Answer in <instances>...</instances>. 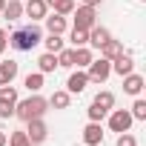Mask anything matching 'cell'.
<instances>
[{
    "label": "cell",
    "mask_w": 146,
    "mask_h": 146,
    "mask_svg": "<svg viewBox=\"0 0 146 146\" xmlns=\"http://www.w3.org/2000/svg\"><path fill=\"white\" fill-rule=\"evenodd\" d=\"M46 112H49V100L37 92H32L26 100H17V106H15V117H20L23 123L35 120V117H43Z\"/></svg>",
    "instance_id": "obj_1"
},
{
    "label": "cell",
    "mask_w": 146,
    "mask_h": 146,
    "mask_svg": "<svg viewBox=\"0 0 146 146\" xmlns=\"http://www.w3.org/2000/svg\"><path fill=\"white\" fill-rule=\"evenodd\" d=\"M40 40H43V32H40L35 23H32V26H23V29H15V32L9 35V46L17 49V52H32Z\"/></svg>",
    "instance_id": "obj_2"
},
{
    "label": "cell",
    "mask_w": 146,
    "mask_h": 146,
    "mask_svg": "<svg viewBox=\"0 0 146 146\" xmlns=\"http://www.w3.org/2000/svg\"><path fill=\"white\" fill-rule=\"evenodd\" d=\"M86 75H89V83H106L109 75H112V60H106V57L92 60L86 66Z\"/></svg>",
    "instance_id": "obj_3"
},
{
    "label": "cell",
    "mask_w": 146,
    "mask_h": 146,
    "mask_svg": "<svg viewBox=\"0 0 146 146\" xmlns=\"http://www.w3.org/2000/svg\"><path fill=\"white\" fill-rule=\"evenodd\" d=\"M15 106H17V89L9 86H0V117H15Z\"/></svg>",
    "instance_id": "obj_4"
},
{
    "label": "cell",
    "mask_w": 146,
    "mask_h": 146,
    "mask_svg": "<svg viewBox=\"0 0 146 146\" xmlns=\"http://www.w3.org/2000/svg\"><path fill=\"white\" fill-rule=\"evenodd\" d=\"M75 29H92V26H98V12H95V6H75Z\"/></svg>",
    "instance_id": "obj_5"
},
{
    "label": "cell",
    "mask_w": 146,
    "mask_h": 146,
    "mask_svg": "<svg viewBox=\"0 0 146 146\" xmlns=\"http://www.w3.org/2000/svg\"><path fill=\"white\" fill-rule=\"evenodd\" d=\"M132 123H135V117L129 115V109H112L109 112V129L112 132H129L132 129Z\"/></svg>",
    "instance_id": "obj_6"
},
{
    "label": "cell",
    "mask_w": 146,
    "mask_h": 146,
    "mask_svg": "<svg viewBox=\"0 0 146 146\" xmlns=\"http://www.w3.org/2000/svg\"><path fill=\"white\" fill-rule=\"evenodd\" d=\"M26 135H29L32 146L43 143V140L49 137V126H46V120H43V117H35V120H26Z\"/></svg>",
    "instance_id": "obj_7"
},
{
    "label": "cell",
    "mask_w": 146,
    "mask_h": 146,
    "mask_svg": "<svg viewBox=\"0 0 146 146\" xmlns=\"http://www.w3.org/2000/svg\"><path fill=\"white\" fill-rule=\"evenodd\" d=\"M86 86H89V75H86L83 69L72 72V75H69V80H66V92H69V95H80Z\"/></svg>",
    "instance_id": "obj_8"
},
{
    "label": "cell",
    "mask_w": 146,
    "mask_h": 146,
    "mask_svg": "<svg viewBox=\"0 0 146 146\" xmlns=\"http://www.w3.org/2000/svg\"><path fill=\"white\" fill-rule=\"evenodd\" d=\"M23 15L32 17V23H35V20H43V17L49 15L46 0H26V3H23Z\"/></svg>",
    "instance_id": "obj_9"
},
{
    "label": "cell",
    "mask_w": 146,
    "mask_h": 146,
    "mask_svg": "<svg viewBox=\"0 0 146 146\" xmlns=\"http://www.w3.org/2000/svg\"><path fill=\"white\" fill-rule=\"evenodd\" d=\"M112 72H115V75H129V72H135V57L129 54V52H120L115 60H112Z\"/></svg>",
    "instance_id": "obj_10"
},
{
    "label": "cell",
    "mask_w": 146,
    "mask_h": 146,
    "mask_svg": "<svg viewBox=\"0 0 146 146\" xmlns=\"http://www.w3.org/2000/svg\"><path fill=\"white\" fill-rule=\"evenodd\" d=\"M143 75H137V72H129V75H123V92L126 95H132V98H137L140 92H143Z\"/></svg>",
    "instance_id": "obj_11"
},
{
    "label": "cell",
    "mask_w": 146,
    "mask_h": 146,
    "mask_svg": "<svg viewBox=\"0 0 146 146\" xmlns=\"http://www.w3.org/2000/svg\"><path fill=\"white\" fill-rule=\"evenodd\" d=\"M83 143L86 146H100L103 143V126L95 123V120H89L86 129H83Z\"/></svg>",
    "instance_id": "obj_12"
},
{
    "label": "cell",
    "mask_w": 146,
    "mask_h": 146,
    "mask_svg": "<svg viewBox=\"0 0 146 146\" xmlns=\"http://www.w3.org/2000/svg\"><path fill=\"white\" fill-rule=\"evenodd\" d=\"M17 72H20V63H17V60H3V63H0V86L15 83Z\"/></svg>",
    "instance_id": "obj_13"
},
{
    "label": "cell",
    "mask_w": 146,
    "mask_h": 146,
    "mask_svg": "<svg viewBox=\"0 0 146 146\" xmlns=\"http://www.w3.org/2000/svg\"><path fill=\"white\" fill-rule=\"evenodd\" d=\"M3 15L9 23H17L20 17H23V0H6V6H3Z\"/></svg>",
    "instance_id": "obj_14"
},
{
    "label": "cell",
    "mask_w": 146,
    "mask_h": 146,
    "mask_svg": "<svg viewBox=\"0 0 146 146\" xmlns=\"http://www.w3.org/2000/svg\"><path fill=\"white\" fill-rule=\"evenodd\" d=\"M43 20H46V32L49 35H63L66 32V15H57L54 12V15H46Z\"/></svg>",
    "instance_id": "obj_15"
},
{
    "label": "cell",
    "mask_w": 146,
    "mask_h": 146,
    "mask_svg": "<svg viewBox=\"0 0 146 146\" xmlns=\"http://www.w3.org/2000/svg\"><path fill=\"white\" fill-rule=\"evenodd\" d=\"M109 37H112V32H109L106 26H92V29H89V46H92V49H100Z\"/></svg>",
    "instance_id": "obj_16"
},
{
    "label": "cell",
    "mask_w": 146,
    "mask_h": 146,
    "mask_svg": "<svg viewBox=\"0 0 146 146\" xmlns=\"http://www.w3.org/2000/svg\"><path fill=\"white\" fill-rule=\"evenodd\" d=\"M120 52H123V43H120V40H115V37H109V40L100 46V57H106V60H115Z\"/></svg>",
    "instance_id": "obj_17"
},
{
    "label": "cell",
    "mask_w": 146,
    "mask_h": 146,
    "mask_svg": "<svg viewBox=\"0 0 146 146\" xmlns=\"http://www.w3.org/2000/svg\"><path fill=\"white\" fill-rule=\"evenodd\" d=\"M92 60H95V54H92L89 46H78V49H75V66H78V69H86Z\"/></svg>",
    "instance_id": "obj_18"
},
{
    "label": "cell",
    "mask_w": 146,
    "mask_h": 146,
    "mask_svg": "<svg viewBox=\"0 0 146 146\" xmlns=\"http://www.w3.org/2000/svg\"><path fill=\"white\" fill-rule=\"evenodd\" d=\"M69 103H72V95H69L66 89H57V92H52V98H49V106H54V109H69Z\"/></svg>",
    "instance_id": "obj_19"
},
{
    "label": "cell",
    "mask_w": 146,
    "mask_h": 146,
    "mask_svg": "<svg viewBox=\"0 0 146 146\" xmlns=\"http://www.w3.org/2000/svg\"><path fill=\"white\" fill-rule=\"evenodd\" d=\"M43 78H46L43 72H29V75L23 78V86H26L29 92H40V89H43Z\"/></svg>",
    "instance_id": "obj_20"
},
{
    "label": "cell",
    "mask_w": 146,
    "mask_h": 146,
    "mask_svg": "<svg viewBox=\"0 0 146 146\" xmlns=\"http://www.w3.org/2000/svg\"><path fill=\"white\" fill-rule=\"evenodd\" d=\"M54 69H57V57H54L52 52H46V54H40V57H37V72L49 75V72H54Z\"/></svg>",
    "instance_id": "obj_21"
},
{
    "label": "cell",
    "mask_w": 146,
    "mask_h": 146,
    "mask_svg": "<svg viewBox=\"0 0 146 146\" xmlns=\"http://www.w3.org/2000/svg\"><path fill=\"white\" fill-rule=\"evenodd\" d=\"M46 6L54 9L57 15H72L75 12V0H46Z\"/></svg>",
    "instance_id": "obj_22"
},
{
    "label": "cell",
    "mask_w": 146,
    "mask_h": 146,
    "mask_svg": "<svg viewBox=\"0 0 146 146\" xmlns=\"http://www.w3.org/2000/svg\"><path fill=\"white\" fill-rule=\"evenodd\" d=\"M92 103H98L100 109L112 112V106H115V95H112L109 89H103V92H98V95H95V100H92Z\"/></svg>",
    "instance_id": "obj_23"
},
{
    "label": "cell",
    "mask_w": 146,
    "mask_h": 146,
    "mask_svg": "<svg viewBox=\"0 0 146 146\" xmlns=\"http://www.w3.org/2000/svg\"><path fill=\"white\" fill-rule=\"evenodd\" d=\"M54 57H57V66H63V69H75V49H60Z\"/></svg>",
    "instance_id": "obj_24"
},
{
    "label": "cell",
    "mask_w": 146,
    "mask_h": 146,
    "mask_svg": "<svg viewBox=\"0 0 146 146\" xmlns=\"http://www.w3.org/2000/svg\"><path fill=\"white\" fill-rule=\"evenodd\" d=\"M69 40H72V46H89V32L86 29H72V35H69Z\"/></svg>",
    "instance_id": "obj_25"
},
{
    "label": "cell",
    "mask_w": 146,
    "mask_h": 146,
    "mask_svg": "<svg viewBox=\"0 0 146 146\" xmlns=\"http://www.w3.org/2000/svg\"><path fill=\"white\" fill-rule=\"evenodd\" d=\"M40 43H46V52L57 54V52L63 49V35H49V37H46V40H40Z\"/></svg>",
    "instance_id": "obj_26"
},
{
    "label": "cell",
    "mask_w": 146,
    "mask_h": 146,
    "mask_svg": "<svg viewBox=\"0 0 146 146\" xmlns=\"http://www.w3.org/2000/svg\"><path fill=\"white\" fill-rule=\"evenodd\" d=\"M129 115H132L135 120H146V100H143L140 95L135 98V103H132V112H129Z\"/></svg>",
    "instance_id": "obj_27"
},
{
    "label": "cell",
    "mask_w": 146,
    "mask_h": 146,
    "mask_svg": "<svg viewBox=\"0 0 146 146\" xmlns=\"http://www.w3.org/2000/svg\"><path fill=\"white\" fill-rule=\"evenodd\" d=\"M6 143H9V146H32V140H29V135H26V129H23V132H12Z\"/></svg>",
    "instance_id": "obj_28"
},
{
    "label": "cell",
    "mask_w": 146,
    "mask_h": 146,
    "mask_svg": "<svg viewBox=\"0 0 146 146\" xmlns=\"http://www.w3.org/2000/svg\"><path fill=\"white\" fill-rule=\"evenodd\" d=\"M106 115H109V112H106V109H100L98 103H92V106H89V120H95V123H100V120H103Z\"/></svg>",
    "instance_id": "obj_29"
},
{
    "label": "cell",
    "mask_w": 146,
    "mask_h": 146,
    "mask_svg": "<svg viewBox=\"0 0 146 146\" xmlns=\"http://www.w3.org/2000/svg\"><path fill=\"white\" fill-rule=\"evenodd\" d=\"M115 146H137V137H135V135H129V132H120Z\"/></svg>",
    "instance_id": "obj_30"
},
{
    "label": "cell",
    "mask_w": 146,
    "mask_h": 146,
    "mask_svg": "<svg viewBox=\"0 0 146 146\" xmlns=\"http://www.w3.org/2000/svg\"><path fill=\"white\" fill-rule=\"evenodd\" d=\"M6 46H9V35H6V29H0V54L6 52Z\"/></svg>",
    "instance_id": "obj_31"
},
{
    "label": "cell",
    "mask_w": 146,
    "mask_h": 146,
    "mask_svg": "<svg viewBox=\"0 0 146 146\" xmlns=\"http://www.w3.org/2000/svg\"><path fill=\"white\" fill-rule=\"evenodd\" d=\"M6 140H9V135H6V132H0V146H6Z\"/></svg>",
    "instance_id": "obj_32"
},
{
    "label": "cell",
    "mask_w": 146,
    "mask_h": 146,
    "mask_svg": "<svg viewBox=\"0 0 146 146\" xmlns=\"http://www.w3.org/2000/svg\"><path fill=\"white\" fill-rule=\"evenodd\" d=\"M86 6H98V3H103V0H83Z\"/></svg>",
    "instance_id": "obj_33"
},
{
    "label": "cell",
    "mask_w": 146,
    "mask_h": 146,
    "mask_svg": "<svg viewBox=\"0 0 146 146\" xmlns=\"http://www.w3.org/2000/svg\"><path fill=\"white\" fill-rule=\"evenodd\" d=\"M3 6H6V0H0V12H3Z\"/></svg>",
    "instance_id": "obj_34"
}]
</instances>
